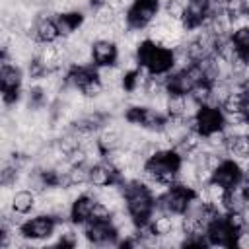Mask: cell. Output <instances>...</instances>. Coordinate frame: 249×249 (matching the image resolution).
Wrapping results in <instances>:
<instances>
[{"label": "cell", "mask_w": 249, "mask_h": 249, "mask_svg": "<svg viewBox=\"0 0 249 249\" xmlns=\"http://www.w3.org/2000/svg\"><path fill=\"white\" fill-rule=\"evenodd\" d=\"M136 58H138V64L152 74L171 72V68H173V51L160 43H154L150 39H144L138 45Z\"/></svg>", "instance_id": "cell-1"}, {"label": "cell", "mask_w": 249, "mask_h": 249, "mask_svg": "<svg viewBox=\"0 0 249 249\" xmlns=\"http://www.w3.org/2000/svg\"><path fill=\"white\" fill-rule=\"evenodd\" d=\"M56 218L53 214H43L39 212L37 216L33 218H27L23 220V224L19 226V231L25 239H29L31 243L33 241H41V239H49L51 235H54V230H56Z\"/></svg>", "instance_id": "cell-2"}, {"label": "cell", "mask_w": 249, "mask_h": 249, "mask_svg": "<svg viewBox=\"0 0 249 249\" xmlns=\"http://www.w3.org/2000/svg\"><path fill=\"white\" fill-rule=\"evenodd\" d=\"M161 12L160 0H134L126 10L132 29H148Z\"/></svg>", "instance_id": "cell-3"}, {"label": "cell", "mask_w": 249, "mask_h": 249, "mask_svg": "<svg viewBox=\"0 0 249 249\" xmlns=\"http://www.w3.org/2000/svg\"><path fill=\"white\" fill-rule=\"evenodd\" d=\"M224 111L220 107H210V105H202L200 111L195 117V128L200 134H210L214 130L224 128Z\"/></svg>", "instance_id": "cell-4"}, {"label": "cell", "mask_w": 249, "mask_h": 249, "mask_svg": "<svg viewBox=\"0 0 249 249\" xmlns=\"http://www.w3.org/2000/svg\"><path fill=\"white\" fill-rule=\"evenodd\" d=\"M233 237H235V231L228 226L226 214L218 216L206 230V239H208V245L212 247H233Z\"/></svg>", "instance_id": "cell-5"}, {"label": "cell", "mask_w": 249, "mask_h": 249, "mask_svg": "<svg viewBox=\"0 0 249 249\" xmlns=\"http://www.w3.org/2000/svg\"><path fill=\"white\" fill-rule=\"evenodd\" d=\"M91 58L93 64L99 66H113L119 60V45L115 41L97 39L91 43Z\"/></svg>", "instance_id": "cell-6"}, {"label": "cell", "mask_w": 249, "mask_h": 249, "mask_svg": "<svg viewBox=\"0 0 249 249\" xmlns=\"http://www.w3.org/2000/svg\"><path fill=\"white\" fill-rule=\"evenodd\" d=\"M97 202V196L93 193H86L82 196H78L76 200H72V206H70V222L74 226H84L89 218H91V210Z\"/></svg>", "instance_id": "cell-7"}, {"label": "cell", "mask_w": 249, "mask_h": 249, "mask_svg": "<svg viewBox=\"0 0 249 249\" xmlns=\"http://www.w3.org/2000/svg\"><path fill=\"white\" fill-rule=\"evenodd\" d=\"M35 35H37V41L39 43H56L60 39V31H58L56 21H54V18H53V14L49 10L47 12H41L37 16Z\"/></svg>", "instance_id": "cell-8"}, {"label": "cell", "mask_w": 249, "mask_h": 249, "mask_svg": "<svg viewBox=\"0 0 249 249\" xmlns=\"http://www.w3.org/2000/svg\"><path fill=\"white\" fill-rule=\"evenodd\" d=\"M241 175H243V169H241V167H239L231 158H228V160H224V161H222V165L214 171L212 179H214L216 183L224 185L226 189H231V187H235V185L239 183Z\"/></svg>", "instance_id": "cell-9"}, {"label": "cell", "mask_w": 249, "mask_h": 249, "mask_svg": "<svg viewBox=\"0 0 249 249\" xmlns=\"http://www.w3.org/2000/svg\"><path fill=\"white\" fill-rule=\"evenodd\" d=\"M54 21H56V27L60 31V37H70L74 33L80 31V27L84 25L86 18H84V12L80 10H70L66 14H58L54 16Z\"/></svg>", "instance_id": "cell-10"}, {"label": "cell", "mask_w": 249, "mask_h": 249, "mask_svg": "<svg viewBox=\"0 0 249 249\" xmlns=\"http://www.w3.org/2000/svg\"><path fill=\"white\" fill-rule=\"evenodd\" d=\"M23 72L16 64H2L0 68V88L2 91H21Z\"/></svg>", "instance_id": "cell-11"}, {"label": "cell", "mask_w": 249, "mask_h": 249, "mask_svg": "<svg viewBox=\"0 0 249 249\" xmlns=\"http://www.w3.org/2000/svg\"><path fill=\"white\" fill-rule=\"evenodd\" d=\"M35 202H37V195L29 189H21L16 191L10 198V210L21 216H27L31 210H35Z\"/></svg>", "instance_id": "cell-12"}, {"label": "cell", "mask_w": 249, "mask_h": 249, "mask_svg": "<svg viewBox=\"0 0 249 249\" xmlns=\"http://www.w3.org/2000/svg\"><path fill=\"white\" fill-rule=\"evenodd\" d=\"M150 226H152L154 233H158L160 237L169 235V233L175 230V226H173V216L167 214V212H156V214L152 216V220H150Z\"/></svg>", "instance_id": "cell-13"}, {"label": "cell", "mask_w": 249, "mask_h": 249, "mask_svg": "<svg viewBox=\"0 0 249 249\" xmlns=\"http://www.w3.org/2000/svg\"><path fill=\"white\" fill-rule=\"evenodd\" d=\"M187 6H189V0H165L163 12H165L171 19L183 21V18H185V14H187Z\"/></svg>", "instance_id": "cell-14"}, {"label": "cell", "mask_w": 249, "mask_h": 249, "mask_svg": "<svg viewBox=\"0 0 249 249\" xmlns=\"http://www.w3.org/2000/svg\"><path fill=\"white\" fill-rule=\"evenodd\" d=\"M115 16H117V12H115L107 2L99 4V6L93 10V21H95L97 25H111V21L115 19Z\"/></svg>", "instance_id": "cell-15"}, {"label": "cell", "mask_w": 249, "mask_h": 249, "mask_svg": "<svg viewBox=\"0 0 249 249\" xmlns=\"http://www.w3.org/2000/svg\"><path fill=\"white\" fill-rule=\"evenodd\" d=\"M183 113H185V93H169L167 115L169 117H183Z\"/></svg>", "instance_id": "cell-16"}, {"label": "cell", "mask_w": 249, "mask_h": 249, "mask_svg": "<svg viewBox=\"0 0 249 249\" xmlns=\"http://www.w3.org/2000/svg\"><path fill=\"white\" fill-rule=\"evenodd\" d=\"M70 185H86L89 183V165H72L68 171Z\"/></svg>", "instance_id": "cell-17"}, {"label": "cell", "mask_w": 249, "mask_h": 249, "mask_svg": "<svg viewBox=\"0 0 249 249\" xmlns=\"http://www.w3.org/2000/svg\"><path fill=\"white\" fill-rule=\"evenodd\" d=\"M80 91H82V95H84L86 99H97V97L105 91V86H103V84H101V80L95 76V78H91V80H89V82H88Z\"/></svg>", "instance_id": "cell-18"}, {"label": "cell", "mask_w": 249, "mask_h": 249, "mask_svg": "<svg viewBox=\"0 0 249 249\" xmlns=\"http://www.w3.org/2000/svg\"><path fill=\"white\" fill-rule=\"evenodd\" d=\"M231 39H233V43L237 45L239 53H247V51H249V25L235 29V31L231 33Z\"/></svg>", "instance_id": "cell-19"}, {"label": "cell", "mask_w": 249, "mask_h": 249, "mask_svg": "<svg viewBox=\"0 0 249 249\" xmlns=\"http://www.w3.org/2000/svg\"><path fill=\"white\" fill-rule=\"evenodd\" d=\"M210 86L208 82H202V84H196L193 89H191V95L200 103V105H206L208 103V97H210Z\"/></svg>", "instance_id": "cell-20"}, {"label": "cell", "mask_w": 249, "mask_h": 249, "mask_svg": "<svg viewBox=\"0 0 249 249\" xmlns=\"http://www.w3.org/2000/svg\"><path fill=\"white\" fill-rule=\"evenodd\" d=\"M226 222H228V226L237 233L239 230H243L245 228V218H243V214L241 212H237V210H233V212H228L226 214Z\"/></svg>", "instance_id": "cell-21"}, {"label": "cell", "mask_w": 249, "mask_h": 249, "mask_svg": "<svg viewBox=\"0 0 249 249\" xmlns=\"http://www.w3.org/2000/svg\"><path fill=\"white\" fill-rule=\"evenodd\" d=\"M233 245L239 249H249V228H243L235 233L233 237Z\"/></svg>", "instance_id": "cell-22"}, {"label": "cell", "mask_w": 249, "mask_h": 249, "mask_svg": "<svg viewBox=\"0 0 249 249\" xmlns=\"http://www.w3.org/2000/svg\"><path fill=\"white\" fill-rule=\"evenodd\" d=\"M245 173H249V165H247V171H245Z\"/></svg>", "instance_id": "cell-23"}]
</instances>
